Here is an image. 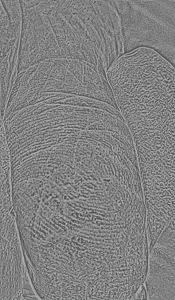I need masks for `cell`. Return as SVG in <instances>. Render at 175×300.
I'll use <instances>...</instances> for the list:
<instances>
[{"mask_svg": "<svg viewBox=\"0 0 175 300\" xmlns=\"http://www.w3.org/2000/svg\"><path fill=\"white\" fill-rule=\"evenodd\" d=\"M124 117H166L175 112V80L157 70H135L113 92Z\"/></svg>", "mask_w": 175, "mask_h": 300, "instance_id": "1", "label": "cell"}]
</instances>
